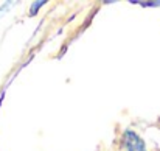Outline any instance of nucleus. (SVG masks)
Listing matches in <instances>:
<instances>
[{
    "mask_svg": "<svg viewBox=\"0 0 160 151\" xmlns=\"http://www.w3.org/2000/svg\"><path fill=\"white\" fill-rule=\"evenodd\" d=\"M124 140H126V150L128 151H146L145 142L134 131H126Z\"/></svg>",
    "mask_w": 160,
    "mask_h": 151,
    "instance_id": "f257e3e1",
    "label": "nucleus"
}]
</instances>
